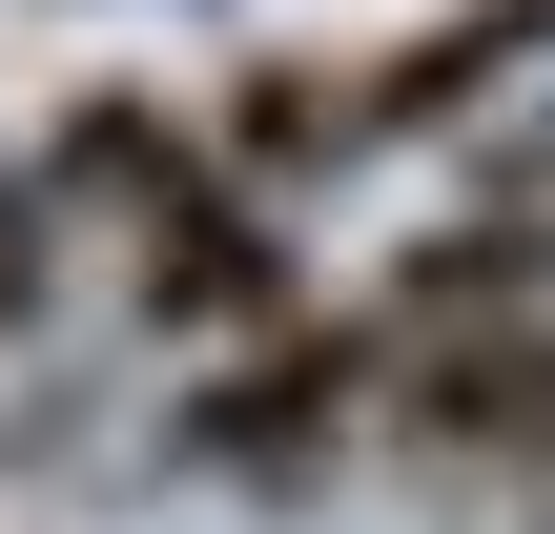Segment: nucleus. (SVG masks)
<instances>
[{
    "instance_id": "obj_1",
    "label": "nucleus",
    "mask_w": 555,
    "mask_h": 534,
    "mask_svg": "<svg viewBox=\"0 0 555 534\" xmlns=\"http://www.w3.org/2000/svg\"><path fill=\"white\" fill-rule=\"evenodd\" d=\"M350 412H371V329H247L206 391H185V473H227V494H309L330 453H350Z\"/></svg>"
},
{
    "instance_id": "obj_2",
    "label": "nucleus",
    "mask_w": 555,
    "mask_h": 534,
    "mask_svg": "<svg viewBox=\"0 0 555 534\" xmlns=\"http://www.w3.org/2000/svg\"><path fill=\"white\" fill-rule=\"evenodd\" d=\"M124 309H144V329H185V350L288 329V226H268V185H247V165H206L185 206H144V226H124Z\"/></svg>"
},
{
    "instance_id": "obj_3",
    "label": "nucleus",
    "mask_w": 555,
    "mask_h": 534,
    "mask_svg": "<svg viewBox=\"0 0 555 534\" xmlns=\"http://www.w3.org/2000/svg\"><path fill=\"white\" fill-rule=\"evenodd\" d=\"M391 412L453 453V473H555V329L535 309H474V329H412Z\"/></svg>"
},
{
    "instance_id": "obj_4",
    "label": "nucleus",
    "mask_w": 555,
    "mask_h": 534,
    "mask_svg": "<svg viewBox=\"0 0 555 534\" xmlns=\"http://www.w3.org/2000/svg\"><path fill=\"white\" fill-rule=\"evenodd\" d=\"M206 165H227V144H206V123H185L165 82H82V103H62V144H41L62 226H82V206H103V226H144V206H185Z\"/></svg>"
},
{
    "instance_id": "obj_5",
    "label": "nucleus",
    "mask_w": 555,
    "mask_h": 534,
    "mask_svg": "<svg viewBox=\"0 0 555 534\" xmlns=\"http://www.w3.org/2000/svg\"><path fill=\"white\" fill-rule=\"evenodd\" d=\"M206 144H227L247 185H309V165H350V144H391V123H371V82H330V62H247Z\"/></svg>"
},
{
    "instance_id": "obj_6",
    "label": "nucleus",
    "mask_w": 555,
    "mask_h": 534,
    "mask_svg": "<svg viewBox=\"0 0 555 534\" xmlns=\"http://www.w3.org/2000/svg\"><path fill=\"white\" fill-rule=\"evenodd\" d=\"M515 62H555V0H474V21L391 41V62H371V123H474Z\"/></svg>"
},
{
    "instance_id": "obj_7",
    "label": "nucleus",
    "mask_w": 555,
    "mask_h": 534,
    "mask_svg": "<svg viewBox=\"0 0 555 534\" xmlns=\"http://www.w3.org/2000/svg\"><path fill=\"white\" fill-rule=\"evenodd\" d=\"M41 309H62V185L21 165V185H0V350H21Z\"/></svg>"
},
{
    "instance_id": "obj_8",
    "label": "nucleus",
    "mask_w": 555,
    "mask_h": 534,
    "mask_svg": "<svg viewBox=\"0 0 555 534\" xmlns=\"http://www.w3.org/2000/svg\"><path fill=\"white\" fill-rule=\"evenodd\" d=\"M535 494H555V473H535ZM535 534H555V515H535Z\"/></svg>"
}]
</instances>
